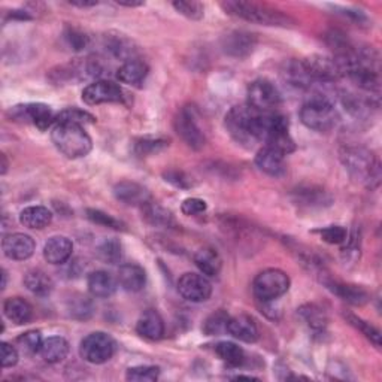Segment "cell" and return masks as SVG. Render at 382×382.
Instances as JSON below:
<instances>
[{
  "label": "cell",
  "mask_w": 382,
  "mask_h": 382,
  "mask_svg": "<svg viewBox=\"0 0 382 382\" xmlns=\"http://www.w3.org/2000/svg\"><path fill=\"white\" fill-rule=\"evenodd\" d=\"M290 288V276L281 269H266L260 272L254 282L253 291L258 302L269 303L278 301Z\"/></svg>",
  "instance_id": "obj_7"
},
{
  "label": "cell",
  "mask_w": 382,
  "mask_h": 382,
  "mask_svg": "<svg viewBox=\"0 0 382 382\" xmlns=\"http://www.w3.org/2000/svg\"><path fill=\"white\" fill-rule=\"evenodd\" d=\"M74 243L66 236L49 238L44 246V258L51 264H64L72 257Z\"/></svg>",
  "instance_id": "obj_21"
},
{
  "label": "cell",
  "mask_w": 382,
  "mask_h": 382,
  "mask_svg": "<svg viewBox=\"0 0 382 382\" xmlns=\"http://www.w3.org/2000/svg\"><path fill=\"white\" fill-rule=\"evenodd\" d=\"M63 38L66 45L74 49V51H82V49H86L90 45V38L87 33L75 27H66Z\"/></svg>",
  "instance_id": "obj_43"
},
{
  "label": "cell",
  "mask_w": 382,
  "mask_h": 382,
  "mask_svg": "<svg viewBox=\"0 0 382 382\" xmlns=\"http://www.w3.org/2000/svg\"><path fill=\"white\" fill-rule=\"evenodd\" d=\"M260 112L250 105L231 108L226 115V129L228 135L243 146H253L258 138Z\"/></svg>",
  "instance_id": "obj_3"
},
{
  "label": "cell",
  "mask_w": 382,
  "mask_h": 382,
  "mask_svg": "<svg viewBox=\"0 0 382 382\" xmlns=\"http://www.w3.org/2000/svg\"><path fill=\"white\" fill-rule=\"evenodd\" d=\"M346 243V246L342 250V257H343V261H356L357 257H358V253H360V236L356 233H353V236L350 238L348 236L346 241L343 242Z\"/></svg>",
  "instance_id": "obj_50"
},
{
  "label": "cell",
  "mask_w": 382,
  "mask_h": 382,
  "mask_svg": "<svg viewBox=\"0 0 382 382\" xmlns=\"http://www.w3.org/2000/svg\"><path fill=\"white\" fill-rule=\"evenodd\" d=\"M341 160L350 176L369 189L379 186L381 166L372 151L364 146L348 145L341 149Z\"/></svg>",
  "instance_id": "obj_1"
},
{
  "label": "cell",
  "mask_w": 382,
  "mask_h": 382,
  "mask_svg": "<svg viewBox=\"0 0 382 382\" xmlns=\"http://www.w3.org/2000/svg\"><path fill=\"white\" fill-rule=\"evenodd\" d=\"M124 99L123 89L108 79L94 81L82 91V101L91 106L102 104H123Z\"/></svg>",
  "instance_id": "obj_11"
},
{
  "label": "cell",
  "mask_w": 382,
  "mask_h": 382,
  "mask_svg": "<svg viewBox=\"0 0 382 382\" xmlns=\"http://www.w3.org/2000/svg\"><path fill=\"white\" fill-rule=\"evenodd\" d=\"M321 239L330 245H341L346 241L348 231L342 226H328L318 230Z\"/></svg>",
  "instance_id": "obj_48"
},
{
  "label": "cell",
  "mask_w": 382,
  "mask_h": 382,
  "mask_svg": "<svg viewBox=\"0 0 382 382\" xmlns=\"http://www.w3.org/2000/svg\"><path fill=\"white\" fill-rule=\"evenodd\" d=\"M256 45H257V38L253 33L243 30L231 31L223 38L224 53L236 59H243L246 56H250L254 51Z\"/></svg>",
  "instance_id": "obj_16"
},
{
  "label": "cell",
  "mask_w": 382,
  "mask_h": 382,
  "mask_svg": "<svg viewBox=\"0 0 382 382\" xmlns=\"http://www.w3.org/2000/svg\"><path fill=\"white\" fill-rule=\"evenodd\" d=\"M297 311H298L297 312L298 317H301L303 323H306V326L311 327L312 330H324L327 327L328 317L326 311L320 305L306 303L298 308Z\"/></svg>",
  "instance_id": "obj_34"
},
{
  "label": "cell",
  "mask_w": 382,
  "mask_h": 382,
  "mask_svg": "<svg viewBox=\"0 0 382 382\" xmlns=\"http://www.w3.org/2000/svg\"><path fill=\"white\" fill-rule=\"evenodd\" d=\"M53 212L45 206H29L24 208L20 213V223L33 230H39L51 224Z\"/></svg>",
  "instance_id": "obj_32"
},
{
  "label": "cell",
  "mask_w": 382,
  "mask_h": 382,
  "mask_svg": "<svg viewBox=\"0 0 382 382\" xmlns=\"http://www.w3.org/2000/svg\"><path fill=\"white\" fill-rule=\"evenodd\" d=\"M97 256L104 263L117 264L123 258V246L121 242L115 238L105 239L97 246Z\"/></svg>",
  "instance_id": "obj_38"
},
{
  "label": "cell",
  "mask_w": 382,
  "mask_h": 382,
  "mask_svg": "<svg viewBox=\"0 0 382 382\" xmlns=\"http://www.w3.org/2000/svg\"><path fill=\"white\" fill-rule=\"evenodd\" d=\"M301 120L311 130L330 131L338 123V112L330 97L315 93L301 109Z\"/></svg>",
  "instance_id": "obj_6"
},
{
  "label": "cell",
  "mask_w": 382,
  "mask_h": 382,
  "mask_svg": "<svg viewBox=\"0 0 382 382\" xmlns=\"http://www.w3.org/2000/svg\"><path fill=\"white\" fill-rule=\"evenodd\" d=\"M257 168L269 176L279 178L286 175L287 166H286V154H282L278 149L272 146H263L256 156Z\"/></svg>",
  "instance_id": "obj_18"
},
{
  "label": "cell",
  "mask_w": 382,
  "mask_h": 382,
  "mask_svg": "<svg viewBox=\"0 0 382 382\" xmlns=\"http://www.w3.org/2000/svg\"><path fill=\"white\" fill-rule=\"evenodd\" d=\"M160 376V369L157 366H135L130 368L126 373L127 381L135 382H151L157 381Z\"/></svg>",
  "instance_id": "obj_45"
},
{
  "label": "cell",
  "mask_w": 382,
  "mask_h": 382,
  "mask_svg": "<svg viewBox=\"0 0 382 382\" xmlns=\"http://www.w3.org/2000/svg\"><path fill=\"white\" fill-rule=\"evenodd\" d=\"M175 130L179 138L193 149H202L206 144L205 131L197 121V114L193 106L179 109L175 119Z\"/></svg>",
  "instance_id": "obj_9"
},
{
  "label": "cell",
  "mask_w": 382,
  "mask_h": 382,
  "mask_svg": "<svg viewBox=\"0 0 382 382\" xmlns=\"http://www.w3.org/2000/svg\"><path fill=\"white\" fill-rule=\"evenodd\" d=\"M208 209V205L202 198H197V197H190L186 198L184 202H182L181 211L184 215H189V217H196V215H202L205 213Z\"/></svg>",
  "instance_id": "obj_49"
},
{
  "label": "cell",
  "mask_w": 382,
  "mask_h": 382,
  "mask_svg": "<svg viewBox=\"0 0 382 382\" xmlns=\"http://www.w3.org/2000/svg\"><path fill=\"white\" fill-rule=\"evenodd\" d=\"M42 342H44V339H42L39 331H36V330L27 331V333L21 335L19 339H16V345H19L20 350L27 356H33V354L39 353Z\"/></svg>",
  "instance_id": "obj_44"
},
{
  "label": "cell",
  "mask_w": 382,
  "mask_h": 382,
  "mask_svg": "<svg viewBox=\"0 0 382 382\" xmlns=\"http://www.w3.org/2000/svg\"><path fill=\"white\" fill-rule=\"evenodd\" d=\"M166 146H169V139L160 138V136L157 138L145 136V138H139L135 142V153L139 157H148V156L160 153Z\"/></svg>",
  "instance_id": "obj_39"
},
{
  "label": "cell",
  "mask_w": 382,
  "mask_h": 382,
  "mask_svg": "<svg viewBox=\"0 0 382 382\" xmlns=\"http://www.w3.org/2000/svg\"><path fill=\"white\" fill-rule=\"evenodd\" d=\"M115 351H117V343L104 331H94L86 336L79 348L81 357L91 364H104L109 361Z\"/></svg>",
  "instance_id": "obj_8"
},
{
  "label": "cell",
  "mask_w": 382,
  "mask_h": 382,
  "mask_svg": "<svg viewBox=\"0 0 382 382\" xmlns=\"http://www.w3.org/2000/svg\"><path fill=\"white\" fill-rule=\"evenodd\" d=\"M114 196L117 201L131 205V206H144L146 202L151 201V196H149L148 190L136 182L131 181H121L117 186L114 187Z\"/></svg>",
  "instance_id": "obj_19"
},
{
  "label": "cell",
  "mask_w": 382,
  "mask_h": 382,
  "mask_svg": "<svg viewBox=\"0 0 382 382\" xmlns=\"http://www.w3.org/2000/svg\"><path fill=\"white\" fill-rule=\"evenodd\" d=\"M11 115L14 120L31 123L41 130H46L53 123H56L57 117L54 111L45 104H27L14 106L11 109Z\"/></svg>",
  "instance_id": "obj_14"
},
{
  "label": "cell",
  "mask_w": 382,
  "mask_h": 382,
  "mask_svg": "<svg viewBox=\"0 0 382 382\" xmlns=\"http://www.w3.org/2000/svg\"><path fill=\"white\" fill-rule=\"evenodd\" d=\"M144 220L154 227H172L175 226V218L171 211L163 208L156 202H146L142 208Z\"/></svg>",
  "instance_id": "obj_33"
},
{
  "label": "cell",
  "mask_w": 382,
  "mask_h": 382,
  "mask_svg": "<svg viewBox=\"0 0 382 382\" xmlns=\"http://www.w3.org/2000/svg\"><path fill=\"white\" fill-rule=\"evenodd\" d=\"M303 63L315 84L328 86L342 78V71L335 57L312 56L309 59H305Z\"/></svg>",
  "instance_id": "obj_12"
},
{
  "label": "cell",
  "mask_w": 382,
  "mask_h": 382,
  "mask_svg": "<svg viewBox=\"0 0 382 382\" xmlns=\"http://www.w3.org/2000/svg\"><path fill=\"white\" fill-rule=\"evenodd\" d=\"M343 317H345V320H346L348 324H351L354 328H357L360 331V333L364 338H368L376 348L381 346V333H379V330L375 328L371 323L364 321L363 318L357 317V315H354L351 312L343 313Z\"/></svg>",
  "instance_id": "obj_40"
},
{
  "label": "cell",
  "mask_w": 382,
  "mask_h": 382,
  "mask_svg": "<svg viewBox=\"0 0 382 382\" xmlns=\"http://www.w3.org/2000/svg\"><path fill=\"white\" fill-rule=\"evenodd\" d=\"M24 287L35 296L46 297L54 290V282L48 273L41 269H31L24 275Z\"/></svg>",
  "instance_id": "obj_27"
},
{
  "label": "cell",
  "mask_w": 382,
  "mask_h": 382,
  "mask_svg": "<svg viewBox=\"0 0 382 382\" xmlns=\"http://www.w3.org/2000/svg\"><path fill=\"white\" fill-rule=\"evenodd\" d=\"M51 141L59 151L68 159L86 157L93 148L91 138L82 126L56 123L51 131Z\"/></svg>",
  "instance_id": "obj_4"
},
{
  "label": "cell",
  "mask_w": 382,
  "mask_h": 382,
  "mask_svg": "<svg viewBox=\"0 0 382 382\" xmlns=\"http://www.w3.org/2000/svg\"><path fill=\"white\" fill-rule=\"evenodd\" d=\"M215 353L217 356L227 363L228 366H242L245 361V353L242 348L233 342H220L217 346H215Z\"/></svg>",
  "instance_id": "obj_36"
},
{
  "label": "cell",
  "mask_w": 382,
  "mask_h": 382,
  "mask_svg": "<svg viewBox=\"0 0 382 382\" xmlns=\"http://www.w3.org/2000/svg\"><path fill=\"white\" fill-rule=\"evenodd\" d=\"M294 202L306 208H323L331 203V197L323 189L301 187L294 191Z\"/></svg>",
  "instance_id": "obj_30"
},
{
  "label": "cell",
  "mask_w": 382,
  "mask_h": 382,
  "mask_svg": "<svg viewBox=\"0 0 382 382\" xmlns=\"http://www.w3.org/2000/svg\"><path fill=\"white\" fill-rule=\"evenodd\" d=\"M148 64L142 60H129V61H124L120 69L117 71V78L120 82H123V84H127V86H141L142 82L145 81V78L148 76Z\"/></svg>",
  "instance_id": "obj_25"
},
{
  "label": "cell",
  "mask_w": 382,
  "mask_h": 382,
  "mask_svg": "<svg viewBox=\"0 0 382 382\" xmlns=\"http://www.w3.org/2000/svg\"><path fill=\"white\" fill-rule=\"evenodd\" d=\"M223 9L228 14L238 16L245 21L261 24V26H275V27H291L296 21L290 15L271 8L268 5H260L254 2H238V0H230V2L221 4Z\"/></svg>",
  "instance_id": "obj_2"
},
{
  "label": "cell",
  "mask_w": 382,
  "mask_h": 382,
  "mask_svg": "<svg viewBox=\"0 0 382 382\" xmlns=\"http://www.w3.org/2000/svg\"><path fill=\"white\" fill-rule=\"evenodd\" d=\"M96 119L87 111H82L79 108H68L57 114L56 123H66V124H76V126H86L93 124Z\"/></svg>",
  "instance_id": "obj_41"
},
{
  "label": "cell",
  "mask_w": 382,
  "mask_h": 382,
  "mask_svg": "<svg viewBox=\"0 0 382 382\" xmlns=\"http://www.w3.org/2000/svg\"><path fill=\"white\" fill-rule=\"evenodd\" d=\"M117 4L120 6H126V8H136V6H142L144 2H135V0H117Z\"/></svg>",
  "instance_id": "obj_54"
},
{
  "label": "cell",
  "mask_w": 382,
  "mask_h": 382,
  "mask_svg": "<svg viewBox=\"0 0 382 382\" xmlns=\"http://www.w3.org/2000/svg\"><path fill=\"white\" fill-rule=\"evenodd\" d=\"M119 284L129 293H138L146 284V273L139 264H124L119 271Z\"/></svg>",
  "instance_id": "obj_24"
},
{
  "label": "cell",
  "mask_w": 382,
  "mask_h": 382,
  "mask_svg": "<svg viewBox=\"0 0 382 382\" xmlns=\"http://www.w3.org/2000/svg\"><path fill=\"white\" fill-rule=\"evenodd\" d=\"M138 333L149 341H159L164 335V323L160 313L154 309L145 311L136 324Z\"/></svg>",
  "instance_id": "obj_22"
},
{
  "label": "cell",
  "mask_w": 382,
  "mask_h": 382,
  "mask_svg": "<svg viewBox=\"0 0 382 382\" xmlns=\"http://www.w3.org/2000/svg\"><path fill=\"white\" fill-rule=\"evenodd\" d=\"M35 248H36L35 241L24 233H14V235L11 233L5 236L2 241L4 254L8 258L16 261H24L30 258L33 253H35Z\"/></svg>",
  "instance_id": "obj_17"
},
{
  "label": "cell",
  "mask_w": 382,
  "mask_h": 382,
  "mask_svg": "<svg viewBox=\"0 0 382 382\" xmlns=\"http://www.w3.org/2000/svg\"><path fill=\"white\" fill-rule=\"evenodd\" d=\"M0 159H2V175H5L6 171H8V160H6L5 154L0 156Z\"/></svg>",
  "instance_id": "obj_55"
},
{
  "label": "cell",
  "mask_w": 382,
  "mask_h": 382,
  "mask_svg": "<svg viewBox=\"0 0 382 382\" xmlns=\"http://www.w3.org/2000/svg\"><path fill=\"white\" fill-rule=\"evenodd\" d=\"M72 6H78V8H91V6H96L99 5L97 0H71L69 2Z\"/></svg>",
  "instance_id": "obj_53"
},
{
  "label": "cell",
  "mask_w": 382,
  "mask_h": 382,
  "mask_svg": "<svg viewBox=\"0 0 382 382\" xmlns=\"http://www.w3.org/2000/svg\"><path fill=\"white\" fill-rule=\"evenodd\" d=\"M281 104V93L268 79H257L248 87V105L258 112H273Z\"/></svg>",
  "instance_id": "obj_10"
},
{
  "label": "cell",
  "mask_w": 382,
  "mask_h": 382,
  "mask_svg": "<svg viewBox=\"0 0 382 382\" xmlns=\"http://www.w3.org/2000/svg\"><path fill=\"white\" fill-rule=\"evenodd\" d=\"M0 357H2L0 358L2 360V368L5 369L12 368L19 363V351L8 342H2V345H0Z\"/></svg>",
  "instance_id": "obj_51"
},
{
  "label": "cell",
  "mask_w": 382,
  "mask_h": 382,
  "mask_svg": "<svg viewBox=\"0 0 382 382\" xmlns=\"http://www.w3.org/2000/svg\"><path fill=\"white\" fill-rule=\"evenodd\" d=\"M39 354L46 363H60L69 354V342L61 336H49L42 342Z\"/></svg>",
  "instance_id": "obj_29"
},
{
  "label": "cell",
  "mask_w": 382,
  "mask_h": 382,
  "mask_svg": "<svg viewBox=\"0 0 382 382\" xmlns=\"http://www.w3.org/2000/svg\"><path fill=\"white\" fill-rule=\"evenodd\" d=\"M87 218L90 221H93L94 224H99V226L109 227V228H114V230H124V224L121 221L115 220L112 215L105 213L104 211L87 209Z\"/></svg>",
  "instance_id": "obj_47"
},
{
  "label": "cell",
  "mask_w": 382,
  "mask_h": 382,
  "mask_svg": "<svg viewBox=\"0 0 382 382\" xmlns=\"http://www.w3.org/2000/svg\"><path fill=\"white\" fill-rule=\"evenodd\" d=\"M230 320V315L224 309L215 311L203 323V333L206 336H220L227 331V324Z\"/></svg>",
  "instance_id": "obj_37"
},
{
  "label": "cell",
  "mask_w": 382,
  "mask_h": 382,
  "mask_svg": "<svg viewBox=\"0 0 382 382\" xmlns=\"http://www.w3.org/2000/svg\"><path fill=\"white\" fill-rule=\"evenodd\" d=\"M172 6L176 9V12H179L181 15L187 16L190 20H201L203 19V14H205V8L201 2H186V0H179V2H174Z\"/></svg>",
  "instance_id": "obj_46"
},
{
  "label": "cell",
  "mask_w": 382,
  "mask_h": 382,
  "mask_svg": "<svg viewBox=\"0 0 382 382\" xmlns=\"http://www.w3.org/2000/svg\"><path fill=\"white\" fill-rule=\"evenodd\" d=\"M106 49L114 56L120 60L129 61L133 60V56H135L136 49L133 46V42L127 39L123 35H115V36H106Z\"/></svg>",
  "instance_id": "obj_35"
},
{
  "label": "cell",
  "mask_w": 382,
  "mask_h": 382,
  "mask_svg": "<svg viewBox=\"0 0 382 382\" xmlns=\"http://www.w3.org/2000/svg\"><path fill=\"white\" fill-rule=\"evenodd\" d=\"M235 379H248V381H251V379H257V378H254V376H251V375H239V376H236Z\"/></svg>",
  "instance_id": "obj_57"
},
{
  "label": "cell",
  "mask_w": 382,
  "mask_h": 382,
  "mask_svg": "<svg viewBox=\"0 0 382 382\" xmlns=\"http://www.w3.org/2000/svg\"><path fill=\"white\" fill-rule=\"evenodd\" d=\"M282 74H284V78L288 84L297 89H311L315 84L303 60H290L288 63H286V68Z\"/></svg>",
  "instance_id": "obj_28"
},
{
  "label": "cell",
  "mask_w": 382,
  "mask_h": 382,
  "mask_svg": "<svg viewBox=\"0 0 382 382\" xmlns=\"http://www.w3.org/2000/svg\"><path fill=\"white\" fill-rule=\"evenodd\" d=\"M258 138L266 146H272L282 154H290L296 149L288 133V121L278 112H260Z\"/></svg>",
  "instance_id": "obj_5"
},
{
  "label": "cell",
  "mask_w": 382,
  "mask_h": 382,
  "mask_svg": "<svg viewBox=\"0 0 382 382\" xmlns=\"http://www.w3.org/2000/svg\"><path fill=\"white\" fill-rule=\"evenodd\" d=\"M87 287L91 296L106 298L111 297L119 287V279H115L106 271L91 272L87 278Z\"/></svg>",
  "instance_id": "obj_23"
},
{
  "label": "cell",
  "mask_w": 382,
  "mask_h": 382,
  "mask_svg": "<svg viewBox=\"0 0 382 382\" xmlns=\"http://www.w3.org/2000/svg\"><path fill=\"white\" fill-rule=\"evenodd\" d=\"M194 263L198 271L202 272V275L209 278L218 276L223 268V260L220 254L211 246L201 248V250L194 254Z\"/></svg>",
  "instance_id": "obj_26"
},
{
  "label": "cell",
  "mask_w": 382,
  "mask_h": 382,
  "mask_svg": "<svg viewBox=\"0 0 382 382\" xmlns=\"http://www.w3.org/2000/svg\"><path fill=\"white\" fill-rule=\"evenodd\" d=\"M178 293L193 303H202L209 301L212 294V286L205 275L184 273L178 281Z\"/></svg>",
  "instance_id": "obj_13"
},
{
  "label": "cell",
  "mask_w": 382,
  "mask_h": 382,
  "mask_svg": "<svg viewBox=\"0 0 382 382\" xmlns=\"http://www.w3.org/2000/svg\"><path fill=\"white\" fill-rule=\"evenodd\" d=\"M321 284L326 286L327 290H330L335 296L342 298L343 302L354 305V306H361L364 303L369 302V294L368 291L353 284H345L342 281H338L335 278H331L326 271L318 276Z\"/></svg>",
  "instance_id": "obj_15"
},
{
  "label": "cell",
  "mask_w": 382,
  "mask_h": 382,
  "mask_svg": "<svg viewBox=\"0 0 382 382\" xmlns=\"http://www.w3.org/2000/svg\"><path fill=\"white\" fill-rule=\"evenodd\" d=\"M163 176H164L166 182H169V184H172L178 189H190L191 187V182L184 172L169 171V172H164Z\"/></svg>",
  "instance_id": "obj_52"
},
{
  "label": "cell",
  "mask_w": 382,
  "mask_h": 382,
  "mask_svg": "<svg viewBox=\"0 0 382 382\" xmlns=\"http://www.w3.org/2000/svg\"><path fill=\"white\" fill-rule=\"evenodd\" d=\"M6 284H8V273L5 269H2V290L6 288Z\"/></svg>",
  "instance_id": "obj_56"
},
{
  "label": "cell",
  "mask_w": 382,
  "mask_h": 382,
  "mask_svg": "<svg viewBox=\"0 0 382 382\" xmlns=\"http://www.w3.org/2000/svg\"><path fill=\"white\" fill-rule=\"evenodd\" d=\"M68 311L76 320H87L93 313V303L86 296L75 294L68 301Z\"/></svg>",
  "instance_id": "obj_42"
},
{
  "label": "cell",
  "mask_w": 382,
  "mask_h": 382,
  "mask_svg": "<svg viewBox=\"0 0 382 382\" xmlns=\"http://www.w3.org/2000/svg\"><path fill=\"white\" fill-rule=\"evenodd\" d=\"M227 333L241 342L253 343L258 339V327L250 315L241 313L236 315V317H230L227 324Z\"/></svg>",
  "instance_id": "obj_20"
},
{
  "label": "cell",
  "mask_w": 382,
  "mask_h": 382,
  "mask_svg": "<svg viewBox=\"0 0 382 382\" xmlns=\"http://www.w3.org/2000/svg\"><path fill=\"white\" fill-rule=\"evenodd\" d=\"M4 312L6 318L14 324H27L33 317V309L29 302H26L21 297H11L6 298L4 303Z\"/></svg>",
  "instance_id": "obj_31"
}]
</instances>
